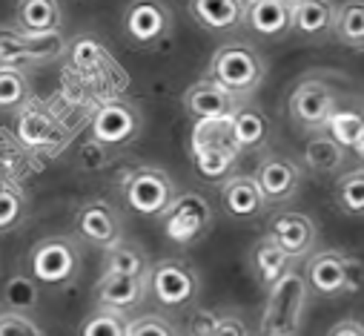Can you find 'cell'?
<instances>
[{"instance_id": "cell-37", "label": "cell", "mask_w": 364, "mask_h": 336, "mask_svg": "<svg viewBox=\"0 0 364 336\" xmlns=\"http://www.w3.org/2000/svg\"><path fill=\"white\" fill-rule=\"evenodd\" d=\"M127 336H175V327L161 316H141L129 322Z\"/></svg>"}, {"instance_id": "cell-14", "label": "cell", "mask_w": 364, "mask_h": 336, "mask_svg": "<svg viewBox=\"0 0 364 336\" xmlns=\"http://www.w3.org/2000/svg\"><path fill=\"white\" fill-rule=\"evenodd\" d=\"M267 236L276 241L290 259H307L316 247V238H318V227L310 216L304 213H279L272 219Z\"/></svg>"}, {"instance_id": "cell-22", "label": "cell", "mask_w": 364, "mask_h": 336, "mask_svg": "<svg viewBox=\"0 0 364 336\" xmlns=\"http://www.w3.org/2000/svg\"><path fill=\"white\" fill-rule=\"evenodd\" d=\"M190 152H193L196 173L210 184H221L232 179L238 167V155H241L238 147H204V149H190Z\"/></svg>"}, {"instance_id": "cell-30", "label": "cell", "mask_w": 364, "mask_h": 336, "mask_svg": "<svg viewBox=\"0 0 364 336\" xmlns=\"http://www.w3.org/2000/svg\"><path fill=\"white\" fill-rule=\"evenodd\" d=\"M361 124H364V112H358V110H338V107H336V110L327 115L324 130H327V135H330L333 141H338L344 149H353Z\"/></svg>"}, {"instance_id": "cell-12", "label": "cell", "mask_w": 364, "mask_h": 336, "mask_svg": "<svg viewBox=\"0 0 364 336\" xmlns=\"http://www.w3.org/2000/svg\"><path fill=\"white\" fill-rule=\"evenodd\" d=\"M252 182L258 184L267 204H284L299 196L304 170L287 155H264L252 173Z\"/></svg>"}, {"instance_id": "cell-43", "label": "cell", "mask_w": 364, "mask_h": 336, "mask_svg": "<svg viewBox=\"0 0 364 336\" xmlns=\"http://www.w3.org/2000/svg\"><path fill=\"white\" fill-rule=\"evenodd\" d=\"M244 4H250V0H244Z\"/></svg>"}, {"instance_id": "cell-36", "label": "cell", "mask_w": 364, "mask_h": 336, "mask_svg": "<svg viewBox=\"0 0 364 336\" xmlns=\"http://www.w3.org/2000/svg\"><path fill=\"white\" fill-rule=\"evenodd\" d=\"M0 336H46L43 327H38L26 313H0Z\"/></svg>"}, {"instance_id": "cell-10", "label": "cell", "mask_w": 364, "mask_h": 336, "mask_svg": "<svg viewBox=\"0 0 364 336\" xmlns=\"http://www.w3.org/2000/svg\"><path fill=\"white\" fill-rule=\"evenodd\" d=\"M336 110V90L318 75H307L296 83V90L290 95L287 112L296 127L301 130H324L327 115Z\"/></svg>"}, {"instance_id": "cell-11", "label": "cell", "mask_w": 364, "mask_h": 336, "mask_svg": "<svg viewBox=\"0 0 364 336\" xmlns=\"http://www.w3.org/2000/svg\"><path fill=\"white\" fill-rule=\"evenodd\" d=\"M172 32V12L164 0H132L124 9V35L135 46H158Z\"/></svg>"}, {"instance_id": "cell-31", "label": "cell", "mask_w": 364, "mask_h": 336, "mask_svg": "<svg viewBox=\"0 0 364 336\" xmlns=\"http://www.w3.org/2000/svg\"><path fill=\"white\" fill-rule=\"evenodd\" d=\"M29 93L23 69H0V110H23Z\"/></svg>"}, {"instance_id": "cell-9", "label": "cell", "mask_w": 364, "mask_h": 336, "mask_svg": "<svg viewBox=\"0 0 364 336\" xmlns=\"http://www.w3.org/2000/svg\"><path fill=\"white\" fill-rule=\"evenodd\" d=\"M141 130H144L141 110L124 98H112V101L101 104L92 124H89L92 141H98L107 149H121V147L132 144L141 135Z\"/></svg>"}, {"instance_id": "cell-24", "label": "cell", "mask_w": 364, "mask_h": 336, "mask_svg": "<svg viewBox=\"0 0 364 336\" xmlns=\"http://www.w3.org/2000/svg\"><path fill=\"white\" fill-rule=\"evenodd\" d=\"M232 138H235V147L244 152V149H261L269 138V121L261 110L255 107H247L241 104L235 112H232Z\"/></svg>"}, {"instance_id": "cell-33", "label": "cell", "mask_w": 364, "mask_h": 336, "mask_svg": "<svg viewBox=\"0 0 364 336\" xmlns=\"http://www.w3.org/2000/svg\"><path fill=\"white\" fill-rule=\"evenodd\" d=\"M127 330H129V322L124 319V313L109 308H98L80 325V336H127Z\"/></svg>"}, {"instance_id": "cell-42", "label": "cell", "mask_w": 364, "mask_h": 336, "mask_svg": "<svg viewBox=\"0 0 364 336\" xmlns=\"http://www.w3.org/2000/svg\"><path fill=\"white\" fill-rule=\"evenodd\" d=\"M284 4H290V6H296V4H301V0H284Z\"/></svg>"}, {"instance_id": "cell-20", "label": "cell", "mask_w": 364, "mask_h": 336, "mask_svg": "<svg viewBox=\"0 0 364 336\" xmlns=\"http://www.w3.org/2000/svg\"><path fill=\"white\" fill-rule=\"evenodd\" d=\"M336 6L330 0H301L293 6V32L310 41L333 38Z\"/></svg>"}, {"instance_id": "cell-27", "label": "cell", "mask_w": 364, "mask_h": 336, "mask_svg": "<svg viewBox=\"0 0 364 336\" xmlns=\"http://www.w3.org/2000/svg\"><path fill=\"white\" fill-rule=\"evenodd\" d=\"M149 259L141 247L135 244H112L107 247V256H104V273H127V276H149Z\"/></svg>"}, {"instance_id": "cell-16", "label": "cell", "mask_w": 364, "mask_h": 336, "mask_svg": "<svg viewBox=\"0 0 364 336\" xmlns=\"http://www.w3.org/2000/svg\"><path fill=\"white\" fill-rule=\"evenodd\" d=\"M193 21L210 35H232L244 29L247 4L244 0H187Z\"/></svg>"}, {"instance_id": "cell-17", "label": "cell", "mask_w": 364, "mask_h": 336, "mask_svg": "<svg viewBox=\"0 0 364 336\" xmlns=\"http://www.w3.org/2000/svg\"><path fill=\"white\" fill-rule=\"evenodd\" d=\"M244 101L235 98L232 93H227L224 87L213 78H204L198 83L184 93V110L193 115V121H201V118H230Z\"/></svg>"}, {"instance_id": "cell-25", "label": "cell", "mask_w": 364, "mask_h": 336, "mask_svg": "<svg viewBox=\"0 0 364 336\" xmlns=\"http://www.w3.org/2000/svg\"><path fill=\"white\" fill-rule=\"evenodd\" d=\"M333 38L347 49L364 52V0H347L336 6Z\"/></svg>"}, {"instance_id": "cell-8", "label": "cell", "mask_w": 364, "mask_h": 336, "mask_svg": "<svg viewBox=\"0 0 364 336\" xmlns=\"http://www.w3.org/2000/svg\"><path fill=\"white\" fill-rule=\"evenodd\" d=\"M161 219H164V233L172 244L190 247V244H198L213 230L215 213H213V207L204 196L178 193L175 201L166 207V213Z\"/></svg>"}, {"instance_id": "cell-6", "label": "cell", "mask_w": 364, "mask_h": 336, "mask_svg": "<svg viewBox=\"0 0 364 336\" xmlns=\"http://www.w3.org/2000/svg\"><path fill=\"white\" fill-rule=\"evenodd\" d=\"M152 299L166 310H184L201 293V279L196 268L184 259H161L149 268L146 276Z\"/></svg>"}, {"instance_id": "cell-2", "label": "cell", "mask_w": 364, "mask_h": 336, "mask_svg": "<svg viewBox=\"0 0 364 336\" xmlns=\"http://www.w3.org/2000/svg\"><path fill=\"white\" fill-rule=\"evenodd\" d=\"M307 282L301 273L290 271L267 293L258 333L261 336H299L307 308Z\"/></svg>"}, {"instance_id": "cell-1", "label": "cell", "mask_w": 364, "mask_h": 336, "mask_svg": "<svg viewBox=\"0 0 364 336\" xmlns=\"http://www.w3.org/2000/svg\"><path fill=\"white\" fill-rule=\"evenodd\" d=\"M264 75H267L264 58L252 46L238 43V41L218 46L210 58V78L241 101H247L252 93H258Z\"/></svg>"}, {"instance_id": "cell-38", "label": "cell", "mask_w": 364, "mask_h": 336, "mask_svg": "<svg viewBox=\"0 0 364 336\" xmlns=\"http://www.w3.org/2000/svg\"><path fill=\"white\" fill-rule=\"evenodd\" d=\"M218 322V313L213 310H196L190 319V336H210Z\"/></svg>"}, {"instance_id": "cell-7", "label": "cell", "mask_w": 364, "mask_h": 336, "mask_svg": "<svg viewBox=\"0 0 364 336\" xmlns=\"http://www.w3.org/2000/svg\"><path fill=\"white\" fill-rule=\"evenodd\" d=\"M304 282L318 296L355 293L364 282V265L353 256L336 253V250H324V253H316V256L307 259Z\"/></svg>"}, {"instance_id": "cell-40", "label": "cell", "mask_w": 364, "mask_h": 336, "mask_svg": "<svg viewBox=\"0 0 364 336\" xmlns=\"http://www.w3.org/2000/svg\"><path fill=\"white\" fill-rule=\"evenodd\" d=\"M327 336H364V325H361V322L347 319V322H338L336 327H330V333H327Z\"/></svg>"}, {"instance_id": "cell-26", "label": "cell", "mask_w": 364, "mask_h": 336, "mask_svg": "<svg viewBox=\"0 0 364 336\" xmlns=\"http://www.w3.org/2000/svg\"><path fill=\"white\" fill-rule=\"evenodd\" d=\"M304 161H307V167L313 173L330 176V173H338L344 167L347 149L338 141H333L330 135H313L304 147Z\"/></svg>"}, {"instance_id": "cell-3", "label": "cell", "mask_w": 364, "mask_h": 336, "mask_svg": "<svg viewBox=\"0 0 364 336\" xmlns=\"http://www.w3.org/2000/svg\"><path fill=\"white\" fill-rule=\"evenodd\" d=\"M29 276L43 288H69L80 276V247L69 236H46L29 250Z\"/></svg>"}, {"instance_id": "cell-19", "label": "cell", "mask_w": 364, "mask_h": 336, "mask_svg": "<svg viewBox=\"0 0 364 336\" xmlns=\"http://www.w3.org/2000/svg\"><path fill=\"white\" fill-rule=\"evenodd\" d=\"M221 199H224V210L232 219H241V221L261 219L264 210H267V201H264L258 184L252 182V176H232V179H227Z\"/></svg>"}, {"instance_id": "cell-34", "label": "cell", "mask_w": 364, "mask_h": 336, "mask_svg": "<svg viewBox=\"0 0 364 336\" xmlns=\"http://www.w3.org/2000/svg\"><path fill=\"white\" fill-rule=\"evenodd\" d=\"M26 196L18 187H0V233H9L15 227H21V221L26 219Z\"/></svg>"}, {"instance_id": "cell-32", "label": "cell", "mask_w": 364, "mask_h": 336, "mask_svg": "<svg viewBox=\"0 0 364 336\" xmlns=\"http://www.w3.org/2000/svg\"><path fill=\"white\" fill-rule=\"evenodd\" d=\"M18 135L29 147H43L55 135V121L43 110H23L18 121Z\"/></svg>"}, {"instance_id": "cell-39", "label": "cell", "mask_w": 364, "mask_h": 336, "mask_svg": "<svg viewBox=\"0 0 364 336\" xmlns=\"http://www.w3.org/2000/svg\"><path fill=\"white\" fill-rule=\"evenodd\" d=\"M210 336H250V333H247V325L238 316H218Z\"/></svg>"}, {"instance_id": "cell-5", "label": "cell", "mask_w": 364, "mask_h": 336, "mask_svg": "<svg viewBox=\"0 0 364 336\" xmlns=\"http://www.w3.org/2000/svg\"><path fill=\"white\" fill-rule=\"evenodd\" d=\"M121 190L129 210L144 219H161L178 196L172 176L161 167H135L127 173Z\"/></svg>"}, {"instance_id": "cell-23", "label": "cell", "mask_w": 364, "mask_h": 336, "mask_svg": "<svg viewBox=\"0 0 364 336\" xmlns=\"http://www.w3.org/2000/svg\"><path fill=\"white\" fill-rule=\"evenodd\" d=\"M290 262H293V259H290L269 236H264V238L255 244V250H252V271H255V279H258L267 290L276 285L282 276L290 273Z\"/></svg>"}, {"instance_id": "cell-29", "label": "cell", "mask_w": 364, "mask_h": 336, "mask_svg": "<svg viewBox=\"0 0 364 336\" xmlns=\"http://www.w3.org/2000/svg\"><path fill=\"white\" fill-rule=\"evenodd\" d=\"M336 204L353 216V219H364V170H350L336 182Z\"/></svg>"}, {"instance_id": "cell-21", "label": "cell", "mask_w": 364, "mask_h": 336, "mask_svg": "<svg viewBox=\"0 0 364 336\" xmlns=\"http://www.w3.org/2000/svg\"><path fill=\"white\" fill-rule=\"evenodd\" d=\"M15 26L21 32H60L63 29V9L60 0H18L15 6Z\"/></svg>"}, {"instance_id": "cell-13", "label": "cell", "mask_w": 364, "mask_h": 336, "mask_svg": "<svg viewBox=\"0 0 364 336\" xmlns=\"http://www.w3.org/2000/svg\"><path fill=\"white\" fill-rule=\"evenodd\" d=\"M75 230H77V238H83L86 244H95V247H112L121 241L124 236V221H121V213L109 204V201H86L77 207L75 213Z\"/></svg>"}, {"instance_id": "cell-41", "label": "cell", "mask_w": 364, "mask_h": 336, "mask_svg": "<svg viewBox=\"0 0 364 336\" xmlns=\"http://www.w3.org/2000/svg\"><path fill=\"white\" fill-rule=\"evenodd\" d=\"M353 152H355L358 158H364V124H361V130H358V138H355V144H353Z\"/></svg>"}, {"instance_id": "cell-35", "label": "cell", "mask_w": 364, "mask_h": 336, "mask_svg": "<svg viewBox=\"0 0 364 336\" xmlns=\"http://www.w3.org/2000/svg\"><path fill=\"white\" fill-rule=\"evenodd\" d=\"M107 61H109V55H107V49H104L95 38L80 35V38L75 41V46H72V63H75L77 69L95 72V69H101Z\"/></svg>"}, {"instance_id": "cell-4", "label": "cell", "mask_w": 364, "mask_h": 336, "mask_svg": "<svg viewBox=\"0 0 364 336\" xmlns=\"http://www.w3.org/2000/svg\"><path fill=\"white\" fill-rule=\"evenodd\" d=\"M63 32H21L15 29H0V69H26L52 63L66 52Z\"/></svg>"}, {"instance_id": "cell-28", "label": "cell", "mask_w": 364, "mask_h": 336, "mask_svg": "<svg viewBox=\"0 0 364 336\" xmlns=\"http://www.w3.org/2000/svg\"><path fill=\"white\" fill-rule=\"evenodd\" d=\"M4 302L15 313H32L41 302V285L26 273H15L4 285Z\"/></svg>"}, {"instance_id": "cell-15", "label": "cell", "mask_w": 364, "mask_h": 336, "mask_svg": "<svg viewBox=\"0 0 364 336\" xmlns=\"http://www.w3.org/2000/svg\"><path fill=\"white\" fill-rule=\"evenodd\" d=\"M149 293L146 276H127V273H104L95 285L98 308H109L118 313L138 310Z\"/></svg>"}, {"instance_id": "cell-18", "label": "cell", "mask_w": 364, "mask_h": 336, "mask_svg": "<svg viewBox=\"0 0 364 336\" xmlns=\"http://www.w3.org/2000/svg\"><path fill=\"white\" fill-rule=\"evenodd\" d=\"M244 26L261 38L282 41L293 32V6L284 0H250Z\"/></svg>"}]
</instances>
